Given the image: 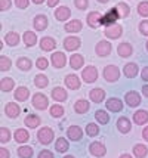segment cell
Segmentation results:
<instances>
[{"mask_svg":"<svg viewBox=\"0 0 148 158\" xmlns=\"http://www.w3.org/2000/svg\"><path fill=\"white\" fill-rule=\"evenodd\" d=\"M48 98L44 96L43 93H36L34 98H33V105H34L37 110H46L48 108Z\"/></svg>","mask_w":148,"mask_h":158,"instance_id":"obj_5","label":"cell"},{"mask_svg":"<svg viewBox=\"0 0 148 158\" xmlns=\"http://www.w3.org/2000/svg\"><path fill=\"white\" fill-rule=\"evenodd\" d=\"M133 121L136 124H139V126L145 124L148 121V112L147 111H144V110L136 111V112L133 114Z\"/></svg>","mask_w":148,"mask_h":158,"instance_id":"obj_18","label":"cell"},{"mask_svg":"<svg viewBox=\"0 0 148 158\" xmlns=\"http://www.w3.org/2000/svg\"><path fill=\"white\" fill-rule=\"evenodd\" d=\"M25 124H27V127L36 129L40 124V117H37V115H28V117L25 118Z\"/></svg>","mask_w":148,"mask_h":158,"instance_id":"obj_33","label":"cell"},{"mask_svg":"<svg viewBox=\"0 0 148 158\" xmlns=\"http://www.w3.org/2000/svg\"><path fill=\"white\" fill-rule=\"evenodd\" d=\"M123 71H125V76H126L127 78H133V77L138 74V65H136V64H133V62L126 64Z\"/></svg>","mask_w":148,"mask_h":158,"instance_id":"obj_19","label":"cell"},{"mask_svg":"<svg viewBox=\"0 0 148 158\" xmlns=\"http://www.w3.org/2000/svg\"><path fill=\"white\" fill-rule=\"evenodd\" d=\"M11 0H0V9L2 10H6V9H9V6H11Z\"/></svg>","mask_w":148,"mask_h":158,"instance_id":"obj_50","label":"cell"},{"mask_svg":"<svg viewBox=\"0 0 148 158\" xmlns=\"http://www.w3.org/2000/svg\"><path fill=\"white\" fill-rule=\"evenodd\" d=\"M5 41H6L9 46H16V44H18V41H19V35L16 34V33H7Z\"/></svg>","mask_w":148,"mask_h":158,"instance_id":"obj_36","label":"cell"},{"mask_svg":"<svg viewBox=\"0 0 148 158\" xmlns=\"http://www.w3.org/2000/svg\"><path fill=\"white\" fill-rule=\"evenodd\" d=\"M48 24H49V21L48 18L44 16V15H39V16H36L34 21H33V25H34L36 30H39V31H42L44 28L48 27Z\"/></svg>","mask_w":148,"mask_h":158,"instance_id":"obj_11","label":"cell"},{"mask_svg":"<svg viewBox=\"0 0 148 158\" xmlns=\"http://www.w3.org/2000/svg\"><path fill=\"white\" fill-rule=\"evenodd\" d=\"M15 3H16V6L21 7V9L28 6V0H15Z\"/></svg>","mask_w":148,"mask_h":158,"instance_id":"obj_52","label":"cell"},{"mask_svg":"<svg viewBox=\"0 0 148 158\" xmlns=\"http://www.w3.org/2000/svg\"><path fill=\"white\" fill-rule=\"evenodd\" d=\"M55 148H57L58 152H65L68 149V142L65 140L64 138H59L57 140V145H55Z\"/></svg>","mask_w":148,"mask_h":158,"instance_id":"obj_41","label":"cell"},{"mask_svg":"<svg viewBox=\"0 0 148 158\" xmlns=\"http://www.w3.org/2000/svg\"><path fill=\"white\" fill-rule=\"evenodd\" d=\"M28 95L30 93H28V89H27V87H19V89H16V92H15V99L24 102V101L28 99Z\"/></svg>","mask_w":148,"mask_h":158,"instance_id":"obj_28","label":"cell"},{"mask_svg":"<svg viewBox=\"0 0 148 158\" xmlns=\"http://www.w3.org/2000/svg\"><path fill=\"white\" fill-rule=\"evenodd\" d=\"M52 98H53L55 101L62 102V101L67 99V92H65L62 87H55V89L52 90Z\"/></svg>","mask_w":148,"mask_h":158,"instance_id":"obj_26","label":"cell"},{"mask_svg":"<svg viewBox=\"0 0 148 158\" xmlns=\"http://www.w3.org/2000/svg\"><path fill=\"white\" fill-rule=\"evenodd\" d=\"M30 138L28 131L27 130H22V129H18V130L15 131V140L16 142H19V143H24V142H27Z\"/></svg>","mask_w":148,"mask_h":158,"instance_id":"obj_29","label":"cell"},{"mask_svg":"<svg viewBox=\"0 0 148 158\" xmlns=\"http://www.w3.org/2000/svg\"><path fill=\"white\" fill-rule=\"evenodd\" d=\"M80 30H82V22L78 19H73L68 24H65V31L68 33H77Z\"/></svg>","mask_w":148,"mask_h":158,"instance_id":"obj_22","label":"cell"},{"mask_svg":"<svg viewBox=\"0 0 148 158\" xmlns=\"http://www.w3.org/2000/svg\"><path fill=\"white\" fill-rule=\"evenodd\" d=\"M16 65H18V68L22 69V71H28L31 68V61L27 59V58H19L18 62H16Z\"/></svg>","mask_w":148,"mask_h":158,"instance_id":"obj_35","label":"cell"},{"mask_svg":"<svg viewBox=\"0 0 148 158\" xmlns=\"http://www.w3.org/2000/svg\"><path fill=\"white\" fill-rule=\"evenodd\" d=\"M139 31L144 35H148V21H142L141 25H139Z\"/></svg>","mask_w":148,"mask_h":158,"instance_id":"obj_48","label":"cell"},{"mask_svg":"<svg viewBox=\"0 0 148 158\" xmlns=\"http://www.w3.org/2000/svg\"><path fill=\"white\" fill-rule=\"evenodd\" d=\"M110 52H111V44H110L107 40L99 41L98 44H96V53H98L99 56L110 55Z\"/></svg>","mask_w":148,"mask_h":158,"instance_id":"obj_7","label":"cell"},{"mask_svg":"<svg viewBox=\"0 0 148 158\" xmlns=\"http://www.w3.org/2000/svg\"><path fill=\"white\" fill-rule=\"evenodd\" d=\"M74 110H76V112H78V114H85V112H87V111H89V102H87V101H85V99H80V101H77V102H76V105H74Z\"/></svg>","mask_w":148,"mask_h":158,"instance_id":"obj_27","label":"cell"},{"mask_svg":"<svg viewBox=\"0 0 148 158\" xmlns=\"http://www.w3.org/2000/svg\"><path fill=\"white\" fill-rule=\"evenodd\" d=\"M117 129H119L121 133H127V131L132 129V126H130V121H129L126 117L119 118V121H117Z\"/></svg>","mask_w":148,"mask_h":158,"instance_id":"obj_24","label":"cell"},{"mask_svg":"<svg viewBox=\"0 0 148 158\" xmlns=\"http://www.w3.org/2000/svg\"><path fill=\"white\" fill-rule=\"evenodd\" d=\"M62 114H64L62 106H59V105L50 106V115H52V117H62Z\"/></svg>","mask_w":148,"mask_h":158,"instance_id":"obj_42","label":"cell"},{"mask_svg":"<svg viewBox=\"0 0 148 158\" xmlns=\"http://www.w3.org/2000/svg\"><path fill=\"white\" fill-rule=\"evenodd\" d=\"M120 77V69L116 65H108L104 68V78L107 81H116Z\"/></svg>","mask_w":148,"mask_h":158,"instance_id":"obj_2","label":"cell"},{"mask_svg":"<svg viewBox=\"0 0 148 158\" xmlns=\"http://www.w3.org/2000/svg\"><path fill=\"white\" fill-rule=\"evenodd\" d=\"M83 62H85V59H83V56L82 55H73L70 58V65H71V68H74V69H78V68H82L83 67Z\"/></svg>","mask_w":148,"mask_h":158,"instance_id":"obj_25","label":"cell"},{"mask_svg":"<svg viewBox=\"0 0 148 158\" xmlns=\"http://www.w3.org/2000/svg\"><path fill=\"white\" fill-rule=\"evenodd\" d=\"M101 14L99 12H91V14L87 15V24L91 25L92 28L93 27H98L99 24H101Z\"/></svg>","mask_w":148,"mask_h":158,"instance_id":"obj_20","label":"cell"},{"mask_svg":"<svg viewBox=\"0 0 148 158\" xmlns=\"http://www.w3.org/2000/svg\"><path fill=\"white\" fill-rule=\"evenodd\" d=\"M11 138V133L7 130L6 127H3V129H0V142H3V143H6L7 140Z\"/></svg>","mask_w":148,"mask_h":158,"instance_id":"obj_45","label":"cell"},{"mask_svg":"<svg viewBox=\"0 0 148 158\" xmlns=\"http://www.w3.org/2000/svg\"><path fill=\"white\" fill-rule=\"evenodd\" d=\"M74 3H76V6H77L78 9H86L87 5H89L87 0H74Z\"/></svg>","mask_w":148,"mask_h":158,"instance_id":"obj_49","label":"cell"},{"mask_svg":"<svg viewBox=\"0 0 148 158\" xmlns=\"http://www.w3.org/2000/svg\"><path fill=\"white\" fill-rule=\"evenodd\" d=\"M95 118H96L101 124H107L108 121H110L108 114H107L105 111H102V110H99V111H96V112H95Z\"/></svg>","mask_w":148,"mask_h":158,"instance_id":"obj_37","label":"cell"},{"mask_svg":"<svg viewBox=\"0 0 148 158\" xmlns=\"http://www.w3.org/2000/svg\"><path fill=\"white\" fill-rule=\"evenodd\" d=\"M125 101L129 106H138L141 103V96L136 92H127L126 96H125Z\"/></svg>","mask_w":148,"mask_h":158,"instance_id":"obj_6","label":"cell"},{"mask_svg":"<svg viewBox=\"0 0 148 158\" xmlns=\"http://www.w3.org/2000/svg\"><path fill=\"white\" fill-rule=\"evenodd\" d=\"M65 84H67L68 89L77 90L80 87V80H78V77L76 74H68V76L65 77Z\"/></svg>","mask_w":148,"mask_h":158,"instance_id":"obj_8","label":"cell"},{"mask_svg":"<svg viewBox=\"0 0 148 158\" xmlns=\"http://www.w3.org/2000/svg\"><path fill=\"white\" fill-rule=\"evenodd\" d=\"M89 98H91L95 103H99V102H102V101H104V98H105V92H104L102 89H93V90H91Z\"/></svg>","mask_w":148,"mask_h":158,"instance_id":"obj_16","label":"cell"},{"mask_svg":"<svg viewBox=\"0 0 148 158\" xmlns=\"http://www.w3.org/2000/svg\"><path fill=\"white\" fill-rule=\"evenodd\" d=\"M6 115L7 117H11V118H15V117H18L19 115V106L16 105V103H7L6 105Z\"/></svg>","mask_w":148,"mask_h":158,"instance_id":"obj_23","label":"cell"},{"mask_svg":"<svg viewBox=\"0 0 148 158\" xmlns=\"http://www.w3.org/2000/svg\"><path fill=\"white\" fill-rule=\"evenodd\" d=\"M132 52H133V49H132V46L129 43H121V44H119V48H117V53L120 56H123V58L130 56Z\"/></svg>","mask_w":148,"mask_h":158,"instance_id":"obj_21","label":"cell"},{"mask_svg":"<svg viewBox=\"0 0 148 158\" xmlns=\"http://www.w3.org/2000/svg\"><path fill=\"white\" fill-rule=\"evenodd\" d=\"M39 158H53V154L50 151H46V149H44V151H42L39 154Z\"/></svg>","mask_w":148,"mask_h":158,"instance_id":"obj_51","label":"cell"},{"mask_svg":"<svg viewBox=\"0 0 148 158\" xmlns=\"http://www.w3.org/2000/svg\"><path fill=\"white\" fill-rule=\"evenodd\" d=\"M0 158H9V151L5 149V148H2L0 149Z\"/></svg>","mask_w":148,"mask_h":158,"instance_id":"obj_53","label":"cell"},{"mask_svg":"<svg viewBox=\"0 0 148 158\" xmlns=\"http://www.w3.org/2000/svg\"><path fill=\"white\" fill-rule=\"evenodd\" d=\"M70 9L67 6H61V7H58L57 10H55V18H57L58 21H65V19H68L70 18Z\"/></svg>","mask_w":148,"mask_h":158,"instance_id":"obj_15","label":"cell"},{"mask_svg":"<svg viewBox=\"0 0 148 158\" xmlns=\"http://www.w3.org/2000/svg\"><path fill=\"white\" fill-rule=\"evenodd\" d=\"M58 2H59V0H48V6H50V7L57 6V5H58Z\"/></svg>","mask_w":148,"mask_h":158,"instance_id":"obj_55","label":"cell"},{"mask_svg":"<svg viewBox=\"0 0 148 158\" xmlns=\"http://www.w3.org/2000/svg\"><path fill=\"white\" fill-rule=\"evenodd\" d=\"M147 146H144V145H136L133 148V154H135V157H138V158H144V157H147Z\"/></svg>","mask_w":148,"mask_h":158,"instance_id":"obj_34","label":"cell"},{"mask_svg":"<svg viewBox=\"0 0 148 158\" xmlns=\"http://www.w3.org/2000/svg\"><path fill=\"white\" fill-rule=\"evenodd\" d=\"M142 93L148 98V86H144V87H142Z\"/></svg>","mask_w":148,"mask_h":158,"instance_id":"obj_57","label":"cell"},{"mask_svg":"<svg viewBox=\"0 0 148 158\" xmlns=\"http://www.w3.org/2000/svg\"><path fill=\"white\" fill-rule=\"evenodd\" d=\"M64 158H74V157H71V155H67V157H64Z\"/></svg>","mask_w":148,"mask_h":158,"instance_id":"obj_61","label":"cell"},{"mask_svg":"<svg viewBox=\"0 0 148 158\" xmlns=\"http://www.w3.org/2000/svg\"><path fill=\"white\" fill-rule=\"evenodd\" d=\"M89 151H91L92 155H96V157H102L105 154V146L99 142H93L89 146Z\"/></svg>","mask_w":148,"mask_h":158,"instance_id":"obj_12","label":"cell"},{"mask_svg":"<svg viewBox=\"0 0 148 158\" xmlns=\"http://www.w3.org/2000/svg\"><path fill=\"white\" fill-rule=\"evenodd\" d=\"M142 136H144V139H145V140H148V127H145V129H144V131H142Z\"/></svg>","mask_w":148,"mask_h":158,"instance_id":"obj_56","label":"cell"},{"mask_svg":"<svg viewBox=\"0 0 148 158\" xmlns=\"http://www.w3.org/2000/svg\"><path fill=\"white\" fill-rule=\"evenodd\" d=\"M82 77H83V81L92 83V81H95V80L98 78V71H96L95 67L89 65V67H86V68L82 71Z\"/></svg>","mask_w":148,"mask_h":158,"instance_id":"obj_4","label":"cell"},{"mask_svg":"<svg viewBox=\"0 0 148 158\" xmlns=\"http://www.w3.org/2000/svg\"><path fill=\"white\" fill-rule=\"evenodd\" d=\"M86 133H87L89 136H96V135L99 133L98 126H96V124H93V123L87 124V126H86Z\"/></svg>","mask_w":148,"mask_h":158,"instance_id":"obj_44","label":"cell"},{"mask_svg":"<svg viewBox=\"0 0 148 158\" xmlns=\"http://www.w3.org/2000/svg\"><path fill=\"white\" fill-rule=\"evenodd\" d=\"M138 12L142 16H148V2H142V3L138 5Z\"/></svg>","mask_w":148,"mask_h":158,"instance_id":"obj_46","label":"cell"},{"mask_svg":"<svg viewBox=\"0 0 148 158\" xmlns=\"http://www.w3.org/2000/svg\"><path fill=\"white\" fill-rule=\"evenodd\" d=\"M15 86V81L12 78H3L2 81H0V89L3 90V92H9V90H12Z\"/></svg>","mask_w":148,"mask_h":158,"instance_id":"obj_32","label":"cell"},{"mask_svg":"<svg viewBox=\"0 0 148 158\" xmlns=\"http://www.w3.org/2000/svg\"><path fill=\"white\" fill-rule=\"evenodd\" d=\"M34 84L37 86V87H46L48 86V77L43 76V74H39V76H36L34 78Z\"/></svg>","mask_w":148,"mask_h":158,"instance_id":"obj_39","label":"cell"},{"mask_svg":"<svg viewBox=\"0 0 148 158\" xmlns=\"http://www.w3.org/2000/svg\"><path fill=\"white\" fill-rule=\"evenodd\" d=\"M11 65L12 64H11V61L7 59L6 56H0V71H3V73L7 71V69L11 68Z\"/></svg>","mask_w":148,"mask_h":158,"instance_id":"obj_43","label":"cell"},{"mask_svg":"<svg viewBox=\"0 0 148 158\" xmlns=\"http://www.w3.org/2000/svg\"><path fill=\"white\" fill-rule=\"evenodd\" d=\"M117 12H119L120 18H126L127 15H129V12H130V9H129V6H127L126 3H119L117 5Z\"/></svg>","mask_w":148,"mask_h":158,"instance_id":"obj_40","label":"cell"},{"mask_svg":"<svg viewBox=\"0 0 148 158\" xmlns=\"http://www.w3.org/2000/svg\"><path fill=\"white\" fill-rule=\"evenodd\" d=\"M107 110L113 111V112H119V111L123 110V103L117 98H111V99L107 101Z\"/></svg>","mask_w":148,"mask_h":158,"instance_id":"obj_9","label":"cell"},{"mask_svg":"<svg viewBox=\"0 0 148 158\" xmlns=\"http://www.w3.org/2000/svg\"><path fill=\"white\" fill-rule=\"evenodd\" d=\"M99 2H101V3H105V2H108V0H99Z\"/></svg>","mask_w":148,"mask_h":158,"instance_id":"obj_60","label":"cell"},{"mask_svg":"<svg viewBox=\"0 0 148 158\" xmlns=\"http://www.w3.org/2000/svg\"><path fill=\"white\" fill-rule=\"evenodd\" d=\"M120 18L119 12H117V7H114V9H111L110 12H107L105 16H102L101 18V24H104V25H107V27H110V25H113V24H116V21Z\"/></svg>","mask_w":148,"mask_h":158,"instance_id":"obj_3","label":"cell"},{"mask_svg":"<svg viewBox=\"0 0 148 158\" xmlns=\"http://www.w3.org/2000/svg\"><path fill=\"white\" fill-rule=\"evenodd\" d=\"M67 135H68V138L71 140H78V139H82V136H83V130L78 126H71L70 129L67 130Z\"/></svg>","mask_w":148,"mask_h":158,"instance_id":"obj_14","label":"cell"},{"mask_svg":"<svg viewBox=\"0 0 148 158\" xmlns=\"http://www.w3.org/2000/svg\"><path fill=\"white\" fill-rule=\"evenodd\" d=\"M40 48H42L43 50H52V49L55 48V40H53L52 37H44V39H42V41H40Z\"/></svg>","mask_w":148,"mask_h":158,"instance_id":"obj_30","label":"cell"},{"mask_svg":"<svg viewBox=\"0 0 148 158\" xmlns=\"http://www.w3.org/2000/svg\"><path fill=\"white\" fill-rule=\"evenodd\" d=\"M147 49H148V41H147Z\"/></svg>","mask_w":148,"mask_h":158,"instance_id":"obj_62","label":"cell"},{"mask_svg":"<svg viewBox=\"0 0 148 158\" xmlns=\"http://www.w3.org/2000/svg\"><path fill=\"white\" fill-rule=\"evenodd\" d=\"M37 138H39V142H40V143L49 145L50 142H52V139H53V131H52V129H49V127H42V129L39 130Z\"/></svg>","mask_w":148,"mask_h":158,"instance_id":"obj_1","label":"cell"},{"mask_svg":"<svg viewBox=\"0 0 148 158\" xmlns=\"http://www.w3.org/2000/svg\"><path fill=\"white\" fill-rule=\"evenodd\" d=\"M142 80H145V81H148V67H145V68L142 69Z\"/></svg>","mask_w":148,"mask_h":158,"instance_id":"obj_54","label":"cell"},{"mask_svg":"<svg viewBox=\"0 0 148 158\" xmlns=\"http://www.w3.org/2000/svg\"><path fill=\"white\" fill-rule=\"evenodd\" d=\"M33 2H34V3H37V5H40V3H42L43 0H33Z\"/></svg>","mask_w":148,"mask_h":158,"instance_id":"obj_59","label":"cell"},{"mask_svg":"<svg viewBox=\"0 0 148 158\" xmlns=\"http://www.w3.org/2000/svg\"><path fill=\"white\" fill-rule=\"evenodd\" d=\"M18 154L21 158H31L33 157V148L31 146H21L18 149Z\"/></svg>","mask_w":148,"mask_h":158,"instance_id":"obj_38","label":"cell"},{"mask_svg":"<svg viewBox=\"0 0 148 158\" xmlns=\"http://www.w3.org/2000/svg\"><path fill=\"white\" fill-rule=\"evenodd\" d=\"M52 64H53V67H57V68H62L64 65H65V55H64L62 52H55L53 55H52Z\"/></svg>","mask_w":148,"mask_h":158,"instance_id":"obj_10","label":"cell"},{"mask_svg":"<svg viewBox=\"0 0 148 158\" xmlns=\"http://www.w3.org/2000/svg\"><path fill=\"white\" fill-rule=\"evenodd\" d=\"M64 48L67 50H76V49L80 48V40L77 37H67L64 40Z\"/></svg>","mask_w":148,"mask_h":158,"instance_id":"obj_13","label":"cell"},{"mask_svg":"<svg viewBox=\"0 0 148 158\" xmlns=\"http://www.w3.org/2000/svg\"><path fill=\"white\" fill-rule=\"evenodd\" d=\"M121 33H123V28L120 27V25H113V27L105 30V35L110 37V39H117V37L121 35Z\"/></svg>","mask_w":148,"mask_h":158,"instance_id":"obj_17","label":"cell"},{"mask_svg":"<svg viewBox=\"0 0 148 158\" xmlns=\"http://www.w3.org/2000/svg\"><path fill=\"white\" fill-rule=\"evenodd\" d=\"M36 41H37V35L33 33V31H25L24 33V43L27 46H34Z\"/></svg>","mask_w":148,"mask_h":158,"instance_id":"obj_31","label":"cell"},{"mask_svg":"<svg viewBox=\"0 0 148 158\" xmlns=\"http://www.w3.org/2000/svg\"><path fill=\"white\" fill-rule=\"evenodd\" d=\"M120 158H132V157H130L129 154H123V155H121V157H120Z\"/></svg>","mask_w":148,"mask_h":158,"instance_id":"obj_58","label":"cell"},{"mask_svg":"<svg viewBox=\"0 0 148 158\" xmlns=\"http://www.w3.org/2000/svg\"><path fill=\"white\" fill-rule=\"evenodd\" d=\"M36 65H37V68L46 69L48 68V59H46V58H39L37 62H36Z\"/></svg>","mask_w":148,"mask_h":158,"instance_id":"obj_47","label":"cell"}]
</instances>
